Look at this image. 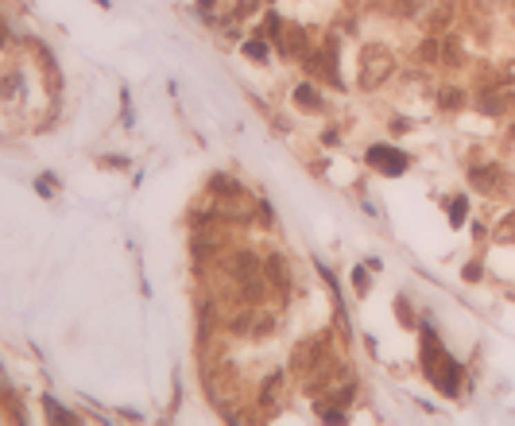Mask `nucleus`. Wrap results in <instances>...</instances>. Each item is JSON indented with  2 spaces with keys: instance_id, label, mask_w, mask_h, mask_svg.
<instances>
[{
  "instance_id": "obj_1",
  "label": "nucleus",
  "mask_w": 515,
  "mask_h": 426,
  "mask_svg": "<svg viewBox=\"0 0 515 426\" xmlns=\"http://www.w3.org/2000/svg\"><path fill=\"white\" fill-rule=\"evenodd\" d=\"M422 368H427V376L434 380L446 396H457V376H461V368H457L453 357L442 353V345H438V337L430 333V329H422Z\"/></svg>"
},
{
  "instance_id": "obj_2",
  "label": "nucleus",
  "mask_w": 515,
  "mask_h": 426,
  "mask_svg": "<svg viewBox=\"0 0 515 426\" xmlns=\"http://www.w3.org/2000/svg\"><path fill=\"white\" fill-rule=\"evenodd\" d=\"M391 70H395V59H391L388 47H380V43H368V47L360 50V90H380L384 81L391 78Z\"/></svg>"
},
{
  "instance_id": "obj_3",
  "label": "nucleus",
  "mask_w": 515,
  "mask_h": 426,
  "mask_svg": "<svg viewBox=\"0 0 515 426\" xmlns=\"http://www.w3.org/2000/svg\"><path fill=\"white\" fill-rule=\"evenodd\" d=\"M368 163L380 175H403V171H407V155L395 151V148H384V144H372L368 148Z\"/></svg>"
},
{
  "instance_id": "obj_4",
  "label": "nucleus",
  "mask_w": 515,
  "mask_h": 426,
  "mask_svg": "<svg viewBox=\"0 0 515 426\" xmlns=\"http://www.w3.org/2000/svg\"><path fill=\"white\" fill-rule=\"evenodd\" d=\"M321 360H326V337H314V341H302L299 349H294V372H314V368H321Z\"/></svg>"
},
{
  "instance_id": "obj_5",
  "label": "nucleus",
  "mask_w": 515,
  "mask_h": 426,
  "mask_svg": "<svg viewBox=\"0 0 515 426\" xmlns=\"http://www.w3.org/2000/svg\"><path fill=\"white\" fill-rule=\"evenodd\" d=\"M469 182H473L476 190H485V194H496L500 182H504V171L500 167H473L469 171Z\"/></svg>"
},
{
  "instance_id": "obj_6",
  "label": "nucleus",
  "mask_w": 515,
  "mask_h": 426,
  "mask_svg": "<svg viewBox=\"0 0 515 426\" xmlns=\"http://www.w3.org/2000/svg\"><path fill=\"white\" fill-rule=\"evenodd\" d=\"M283 55H291V59H306V31L302 28H287V35H283Z\"/></svg>"
},
{
  "instance_id": "obj_7",
  "label": "nucleus",
  "mask_w": 515,
  "mask_h": 426,
  "mask_svg": "<svg viewBox=\"0 0 515 426\" xmlns=\"http://www.w3.org/2000/svg\"><path fill=\"white\" fill-rule=\"evenodd\" d=\"M279 391H283V372H272V376H263L260 407H275V403H279Z\"/></svg>"
},
{
  "instance_id": "obj_8",
  "label": "nucleus",
  "mask_w": 515,
  "mask_h": 426,
  "mask_svg": "<svg viewBox=\"0 0 515 426\" xmlns=\"http://www.w3.org/2000/svg\"><path fill=\"white\" fill-rule=\"evenodd\" d=\"M229 271L241 279V275H248V271H260V264H256V256L248 252V248H241V252H233V256H229Z\"/></svg>"
},
{
  "instance_id": "obj_9",
  "label": "nucleus",
  "mask_w": 515,
  "mask_h": 426,
  "mask_svg": "<svg viewBox=\"0 0 515 426\" xmlns=\"http://www.w3.org/2000/svg\"><path fill=\"white\" fill-rule=\"evenodd\" d=\"M294 105H299V109H306V113H321L318 90H314V86H306V81H302L299 90H294Z\"/></svg>"
},
{
  "instance_id": "obj_10",
  "label": "nucleus",
  "mask_w": 515,
  "mask_h": 426,
  "mask_svg": "<svg viewBox=\"0 0 515 426\" xmlns=\"http://www.w3.org/2000/svg\"><path fill=\"white\" fill-rule=\"evenodd\" d=\"M449 20H453V4H449V0H442V4H438V8H434V12H430V16H427V28H430V31H434V35H438V31L446 28Z\"/></svg>"
},
{
  "instance_id": "obj_11",
  "label": "nucleus",
  "mask_w": 515,
  "mask_h": 426,
  "mask_svg": "<svg viewBox=\"0 0 515 426\" xmlns=\"http://www.w3.org/2000/svg\"><path fill=\"white\" fill-rule=\"evenodd\" d=\"M507 109H512V97H504V93H485L480 97V113H488V117H500Z\"/></svg>"
},
{
  "instance_id": "obj_12",
  "label": "nucleus",
  "mask_w": 515,
  "mask_h": 426,
  "mask_svg": "<svg viewBox=\"0 0 515 426\" xmlns=\"http://www.w3.org/2000/svg\"><path fill=\"white\" fill-rule=\"evenodd\" d=\"M442 62H446V66H461V62H465V50H461V35H446V47H442Z\"/></svg>"
},
{
  "instance_id": "obj_13",
  "label": "nucleus",
  "mask_w": 515,
  "mask_h": 426,
  "mask_svg": "<svg viewBox=\"0 0 515 426\" xmlns=\"http://www.w3.org/2000/svg\"><path fill=\"white\" fill-rule=\"evenodd\" d=\"M418 59H422V62H438V59H442V47H438L434 31H430L427 39H422V47H418Z\"/></svg>"
},
{
  "instance_id": "obj_14",
  "label": "nucleus",
  "mask_w": 515,
  "mask_h": 426,
  "mask_svg": "<svg viewBox=\"0 0 515 426\" xmlns=\"http://www.w3.org/2000/svg\"><path fill=\"white\" fill-rule=\"evenodd\" d=\"M268 279H272V283H275V287H287V268H283V260L279 256H272V260H268Z\"/></svg>"
},
{
  "instance_id": "obj_15",
  "label": "nucleus",
  "mask_w": 515,
  "mask_h": 426,
  "mask_svg": "<svg viewBox=\"0 0 515 426\" xmlns=\"http://www.w3.org/2000/svg\"><path fill=\"white\" fill-rule=\"evenodd\" d=\"M461 105H465L461 90H442V109H461Z\"/></svg>"
},
{
  "instance_id": "obj_16",
  "label": "nucleus",
  "mask_w": 515,
  "mask_h": 426,
  "mask_svg": "<svg viewBox=\"0 0 515 426\" xmlns=\"http://www.w3.org/2000/svg\"><path fill=\"white\" fill-rule=\"evenodd\" d=\"M465 213H469L465 198H453V202H449V225H461V221H465Z\"/></svg>"
},
{
  "instance_id": "obj_17",
  "label": "nucleus",
  "mask_w": 515,
  "mask_h": 426,
  "mask_svg": "<svg viewBox=\"0 0 515 426\" xmlns=\"http://www.w3.org/2000/svg\"><path fill=\"white\" fill-rule=\"evenodd\" d=\"M209 190H217V194H225V198H233V194H236V182H229L225 175H217V179H209Z\"/></svg>"
},
{
  "instance_id": "obj_18",
  "label": "nucleus",
  "mask_w": 515,
  "mask_h": 426,
  "mask_svg": "<svg viewBox=\"0 0 515 426\" xmlns=\"http://www.w3.org/2000/svg\"><path fill=\"white\" fill-rule=\"evenodd\" d=\"M422 4H427V0H395V12L399 16H418Z\"/></svg>"
},
{
  "instance_id": "obj_19",
  "label": "nucleus",
  "mask_w": 515,
  "mask_h": 426,
  "mask_svg": "<svg viewBox=\"0 0 515 426\" xmlns=\"http://www.w3.org/2000/svg\"><path fill=\"white\" fill-rule=\"evenodd\" d=\"M279 31H283V20H279V16H268V23H263V35H268V39H283Z\"/></svg>"
},
{
  "instance_id": "obj_20",
  "label": "nucleus",
  "mask_w": 515,
  "mask_h": 426,
  "mask_svg": "<svg viewBox=\"0 0 515 426\" xmlns=\"http://www.w3.org/2000/svg\"><path fill=\"white\" fill-rule=\"evenodd\" d=\"M244 55H248V59H268V47H263L260 39H252V43H244Z\"/></svg>"
},
{
  "instance_id": "obj_21",
  "label": "nucleus",
  "mask_w": 515,
  "mask_h": 426,
  "mask_svg": "<svg viewBox=\"0 0 515 426\" xmlns=\"http://www.w3.org/2000/svg\"><path fill=\"white\" fill-rule=\"evenodd\" d=\"M47 407H50V411H47L50 418H59V423H74V415H70V411H59V403H55V399H47Z\"/></svg>"
},
{
  "instance_id": "obj_22",
  "label": "nucleus",
  "mask_w": 515,
  "mask_h": 426,
  "mask_svg": "<svg viewBox=\"0 0 515 426\" xmlns=\"http://www.w3.org/2000/svg\"><path fill=\"white\" fill-rule=\"evenodd\" d=\"M252 12H256V0H241L233 16H236V20H244V16H252Z\"/></svg>"
},
{
  "instance_id": "obj_23",
  "label": "nucleus",
  "mask_w": 515,
  "mask_h": 426,
  "mask_svg": "<svg viewBox=\"0 0 515 426\" xmlns=\"http://www.w3.org/2000/svg\"><path fill=\"white\" fill-rule=\"evenodd\" d=\"M364 279H368V275H364V268L353 271V283H357V291H368V283H364Z\"/></svg>"
},
{
  "instance_id": "obj_24",
  "label": "nucleus",
  "mask_w": 515,
  "mask_h": 426,
  "mask_svg": "<svg viewBox=\"0 0 515 426\" xmlns=\"http://www.w3.org/2000/svg\"><path fill=\"white\" fill-rule=\"evenodd\" d=\"M198 12H202V20H209L214 16V0H198Z\"/></svg>"
},
{
  "instance_id": "obj_25",
  "label": "nucleus",
  "mask_w": 515,
  "mask_h": 426,
  "mask_svg": "<svg viewBox=\"0 0 515 426\" xmlns=\"http://www.w3.org/2000/svg\"><path fill=\"white\" fill-rule=\"evenodd\" d=\"M500 78H504V81H515V62H507V66H504V74H500Z\"/></svg>"
},
{
  "instance_id": "obj_26",
  "label": "nucleus",
  "mask_w": 515,
  "mask_h": 426,
  "mask_svg": "<svg viewBox=\"0 0 515 426\" xmlns=\"http://www.w3.org/2000/svg\"><path fill=\"white\" fill-rule=\"evenodd\" d=\"M0 39H4V23H0Z\"/></svg>"
},
{
  "instance_id": "obj_27",
  "label": "nucleus",
  "mask_w": 515,
  "mask_h": 426,
  "mask_svg": "<svg viewBox=\"0 0 515 426\" xmlns=\"http://www.w3.org/2000/svg\"><path fill=\"white\" fill-rule=\"evenodd\" d=\"M512 136H515V124H512Z\"/></svg>"
}]
</instances>
